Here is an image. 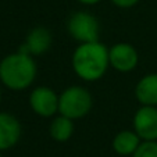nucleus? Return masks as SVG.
<instances>
[{
  "instance_id": "6",
  "label": "nucleus",
  "mask_w": 157,
  "mask_h": 157,
  "mask_svg": "<svg viewBox=\"0 0 157 157\" xmlns=\"http://www.w3.org/2000/svg\"><path fill=\"white\" fill-rule=\"evenodd\" d=\"M109 60L111 68L122 74H127L136 68L139 63V54L131 43L118 42L109 49Z\"/></svg>"
},
{
  "instance_id": "5",
  "label": "nucleus",
  "mask_w": 157,
  "mask_h": 157,
  "mask_svg": "<svg viewBox=\"0 0 157 157\" xmlns=\"http://www.w3.org/2000/svg\"><path fill=\"white\" fill-rule=\"evenodd\" d=\"M29 107L36 116L50 118L59 113V95L49 86H36L28 98Z\"/></svg>"
},
{
  "instance_id": "1",
  "label": "nucleus",
  "mask_w": 157,
  "mask_h": 157,
  "mask_svg": "<svg viewBox=\"0 0 157 157\" xmlns=\"http://www.w3.org/2000/svg\"><path fill=\"white\" fill-rule=\"evenodd\" d=\"M71 65L81 79L96 82L104 77L110 67L109 48L99 40L79 43L72 53Z\"/></svg>"
},
{
  "instance_id": "7",
  "label": "nucleus",
  "mask_w": 157,
  "mask_h": 157,
  "mask_svg": "<svg viewBox=\"0 0 157 157\" xmlns=\"http://www.w3.org/2000/svg\"><path fill=\"white\" fill-rule=\"evenodd\" d=\"M132 125L142 140H157V106H140L133 116Z\"/></svg>"
},
{
  "instance_id": "3",
  "label": "nucleus",
  "mask_w": 157,
  "mask_h": 157,
  "mask_svg": "<svg viewBox=\"0 0 157 157\" xmlns=\"http://www.w3.org/2000/svg\"><path fill=\"white\" fill-rule=\"evenodd\" d=\"M93 98L86 88L72 85L59 95V113L71 120H79L92 110Z\"/></svg>"
},
{
  "instance_id": "2",
  "label": "nucleus",
  "mask_w": 157,
  "mask_h": 157,
  "mask_svg": "<svg viewBox=\"0 0 157 157\" xmlns=\"http://www.w3.org/2000/svg\"><path fill=\"white\" fill-rule=\"evenodd\" d=\"M36 63L31 54L17 50L0 61V82L10 90H25L36 78Z\"/></svg>"
},
{
  "instance_id": "8",
  "label": "nucleus",
  "mask_w": 157,
  "mask_h": 157,
  "mask_svg": "<svg viewBox=\"0 0 157 157\" xmlns=\"http://www.w3.org/2000/svg\"><path fill=\"white\" fill-rule=\"evenodd\" d=\"M52 43H53V36L50 31L44 27H35L28 32L25 42L21 44L18 50L31 54L32 57L40 56L52 48Z\"/></svg>"
},
{
  "instance_id": "15",
  "label": "nucleus",
  "mask_w": 157,
  "mask_h": 157,
  "mask_svg": "<svg viewBox=\"0 0 157 157\" xmlns=\"http://www.w3.org/2000/svg\"><path fill=\"white\" fill-rule=\"evenodd\" d=\"M81 4H85V6H95V4L100 3L101 0H77Z\"/></svg>"
},
{
  "instance_id": "14",
  "label": "nucleus",
  "mask_w": 157,
  "mask_h": 157,
  "mask_svg": "<svg viewBox=\"0 0 157 157\" xmlns=\"http://www.w3.org/2000/svg\"><path fill=\"white\" fill-rule=\"evenodd\" d=\"M139 2L140 0H111V3L120 9H131V7L136 6Z\"/></svg>"
},
{
  "instance_id": "11",
  "label": "nucleus",
  "mask_w": 157,
  "mask_h": 157,
  "mask_svg": "<svg viewBox=\"0 0 157 157\" xmlns=\"http://www.w3.org/2000/svg\"><path fill=\"white\" fill-rule=\"evenodd\" d=\"M142 139L135 131L124 129L120 131L113 139V149L120 156H132L138 146L140 145Z\"/></svg>"
},
{
  "instance_id": "16",
  "label": "nucleus",
  "mask_w": 157,
  "mask_h": 157,
  "mask_svg": "<svg viewBox=\"0 0 157 157\" xmlns=\"http://www.w3.org/2000/svg\"><path fill=\"white\" fill-rule=\"evenodd\" d=\"M0 99H2V90H0Z\"/></svg>"
},
{
  "instance_id": "4",
  "label": "nucleus",
  "mask_w": 157,
  "mask_h": 157,
  "mask_svg": "<svg viewBox=\"0 0 157 157\" xmlns=\"http://www.w3.org/2000/svg\"><path fill=\"white\" fill-rule=\"evenodd\" d=\"M67 31L78 43L96 42L100 36V22L88 11H75L67 21Z\"/></svg>"
},
{
  "instance_id": "13",
  "label": "nucleus",
  "mask_w": 157,
  "mask_h": 157,
  "mask_svg": "<svg viewBox=\"0 0 157 157\" xmlns=\"http://www.w3.org/2000/svg\"><path fill=\"white\" fill-rule=\"evenodd\" d=\"M132 157H157V140H142Z\"/></svg>"
},
{
  "instance_id": "9",
  "label": "nucleus",
  "mask_w": 157,
  "mask_h": 157,
  "mask_svg": "<svg viewBox=\"0 0 157 157\" xmlns=\"http://www.w3.org/2000/svg\"><path fill=\"white\" fill-rule=\"evenodd\" d=\"M21 133H22V127L17 117L2 111L0 113V151L14 147L20 140Z\"/></svg>"
},
{
  "instance_id": "10",
  "label": "nucleus",
  "mask_w": 157,
  "mask_h": 157,
  "mask_svg": "<svg viewBox=\"0 0 157 157\" xmlns=\"http://www.w3.org/2000/svg\"><path fill=\"white\" fill-rule=\"evenodd\" d=\"M135 98L140 106H157V74L151 72L138 81Z\"/></svg>"
},
{
  "instance_id": "12",
  "label": "nucleus",
  "mask_w": 157,
  "mask_h": 157,
  "mask_svg": "<svg viewBox=\"0 0 157 157\" xmlns=\"http://www.w3.org/2000/svg\"><path fill=\"white\" fill-rule=\"evenodd\" d=\"M74 120L63 116V114L54 117L49 127V133H50L52 139H54L56 142H67L74 135Z\"/></svg>"
},
{
  "instance_id": "17",
  "label": "nucleus",
  "mask_w": 157,
  "mask_h": 157,
  "mask_svg": "<svg viewBox=\"0 0 157 157\" xmlns=\"http://www.w3.org/2000/svg\"><path fill=\"white\" fill-rule=\"evenodd\" d=\"M0 157H2V154H0Z\"/></svg>"
}]
</instances>
